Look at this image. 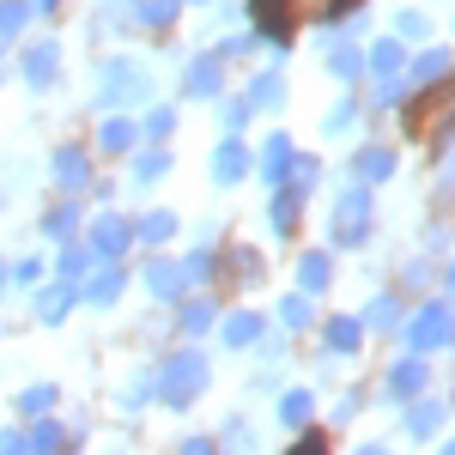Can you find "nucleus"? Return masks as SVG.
Here are the masks:
<instances>
[{
	"mask_svg": "<svg viewBox=\"0 0 455 455\" xmlns=\"http://www.w3.org/2000/svg\"><path fill=\"white\" fill-rule=\"evenodd\" d=\"M443 334H450V322H443V315H425L419 328H413V340H419V347H437Z\"/></svg>",
	"mask_w": 455,
	"mask_h": 455,
	"instance_id": "nucleus-9",
	"label": "nucleus"
},
{
	"mask_svg": "<svg viewBox=\"0 0 455 455\" xmlns=\"http://www.w3.org/2000/svg\"><path fill=\"white\" fill-rule=\"evenodd\" d=\"M158 171H164V158H158V152H146V158H140V171H134V176H140V182H152Z\"/></svg>",
	"mask_w": 455,
	"mask_h": 455,
	"instance_id": "nucleus-20",
	"label": "nucleus"
},
{
	"mask_svg": "<svg viewBox=\"0 0 455 455\" xmlns=\"http://www.w3.org/2000/svg\"><path fill=\"white\" fill-rule=\"evenodd\" d=\"M116 291H122V274H98V280H92V291H85V298H92V304H109V298H116Z\"/></svg>",
	"mask_w": 455,
	"mask_h": 455,
	"instance_id": "nucleus-12",
	"label": "nucleus"
},
{
	"mask_svg": "<svg viewBox=\"0 0 455 455\" xmlns=\"http://www.w3.org/2000/svg\"><path fill=\"white\" fill-rule=\"evenodd\" d=\"M285 419H291V425L310 419V395H285Z\"/></svg>",
	"mask_w": 455,
	"mask_h": 455,
	"instance_id": "nucleus-15",
	"label": "nucleus"
},
{
	"mask_svg": "<svg viewBox=\"0 0 455 455\" xmlns=\"http://www.w3.org/2000/svg\"><path fill=\"white\" fill-rule=\"evenodd\" d=\"M171 12H176V0H146V6H140L146 25H171Z\"/></svg>",
	"mask_w": 455,
	"mask_h": 455,
	"instance_id": "nucleus-13",
	"label": "nucleus"
},
{
	"mask_svg": "<svg viewBox=\"0 0 455 455\" xmlns=\"http://www.w3.org/2000/svg\"><path fill=\"white\" fill-rule=\"evenodd\" d=\"M225 340H237V347H243V340H255V322H249V315H237V322L225 328Z\"/></svg>",
	"mask_w": 455,
	"mask_h": 455,
	"instance_id": "nucleus-19",
	"label": "nucleus"
},
{
	"mask_svg": "<svg viewBox=\"0 0 455 455\" xmlns=\"http://www.w3.org/2000/svg\"><path fill=\"white\" fill-rule=\"evenodd\" d=\"M176 455H212V443H207V437H188V443H182Z\"/></svg>",
	"mask_w": 455,
	"mask_h": 455,
	"instance_id": "nucleus-22",
	"label": "nucleus"
},
{
	"mask_svg": "<svg viewBox=\"0 0 455 455\" xmlns=\"http://www.w3.org/2000/svg\"><path fill=\"white\" fill-rule=\"evenodd\" d=\"M328 280V261H322V255H310V267H304V285H322Z\"/></svg>",
	"mask_w": 455,
	"mask_h": 455,
	"instance_id": "nucleus-21",
	"label": "nucleus"
},
{
	"mask_svg": "<svg viewBox=\"0 0 455 455\" xmlns=\"http://www.w3.org/2000/svg\"><path fill=\"white\" fill-rule=\"evenodd\" d=\"M61 315H68V291H49L43 298V322H61Z\"/></svg>",
	"mask_w": 455,
	"mask_h": 455,
	"instance_id": "nucleus-16",
	"label": "nucleus"
},
{
	"mask_svg": "<svg viewBox=\"0 0 455 455\" xmlns=\"http://www.w3.org/2000/svg\"><path fill=\"white\" fill-rule=\"evenodd\" d=\"M25 12H31V0H0V36H12L25 25Z\"/></svg>",
	"mask_w": 455,
	"mask_h": 455,
	"instance_id": "nucleus-7",
	"label": "nucleus"
},
{
	"mask_svg": "<svg viewBox=\"0 0 455 455\" xmlns=\"http://www.w3.org/2000/svg\"><path fill=\"white\" fill-rule=\"evenodd\" d=\"M55 61H61V55H55V43L25 49V79H31V85H49V79H55Z\"/></svg>",
	"mask_w": 455,
	"mask_h": 455,
	"instance_id": "nucleus-2",
	"label": "nucleus"
},
{
	"mask_svg": "<svg viewBox=\"0 0 455 455\" xmlns=\"http://www.w3.org/2000/svg\"><path fill=\"white\" fill-rule=\"evenodd\" d=\"M49 407H55V388H49V383H36V388L19 395V413H25V419H43Z\"/></svg>",
	"mask_w": 455,
	"mask_h": 455,
	"instance_id": "nucleus-5",
	"label": "nucleus"
},
{
	"mask_svg": "<svg viewBox=\"0 0 455 455\" xmlns=\"http://www.w3.org/2000/svg\"><path fill=\"white\" fill-rule=\"evenodd\" d=\"M364 455H388V450H364Z\"/></svg>",
	"mask_w": 455,
	"mask_h": 455,
	"instance_id": "nucleus-24",
	"label": "nucleus"
},
{
	"mask_svg": "<svg viewBox=\"0 0 455 455\" xmlns=\"http://www.w3.org/2000/svg\"><path fill=\"white\" fill-rule=\"evenodd\" d=\"M104 146H109V152L134 146V122H104Z\"/></svg>",
	"mask_w": 455,
	"mask_h": 455,
	"instance_id": "nucleus-11",
	"label": "nucleus"
},
{
	"mask_svg": "<svg viewBox=\"0 0 455 455\" xmlns=\"http://www.w3.org/2000/svg\"><path fill=\"white\" fill-rule=\"evenodd\" d=\"M109 68H116L109 73V98H140L146 92V73L134 68V61H109Z\"/></svg>",
	"mask_w": 455,
	"mask_h": 455,
	"instance_id": "nucleus-3",
	"label": "nucleus"
},
{
	"mask_svg": "<svg viewBox=\"0 0 455 455\" xmlns=\"http://www.w3.org/2000/svg\"><path fill=\"white\" fill-rule=\"evenodd\" d=\"M0 455H31V443H25V431H0Z\"/></svg>",
	"mask_w": 455,
	"mask_h": 455,
	"instance_id": "nucleus-17",
	"label": "nucleus"
},
{
	"mask_svg": "<svg viewBox=\"0 0 455 455\" xmlns=\"http://www.w3.org/2000/svg\"><path fill=\"white\" fill-rule=\"evenodd\" d=\"M25 443H31V455H55V450H61V425H43V419H36Z\"/></svg>",
	"mask_w": 455,
	"mask_h": 455,
	"instance_id": "nucleus-6",
	"label": "nucleus"
},
{
	"mask_svg": "<svg viewBox=\"0 0 455 455\" xmlns=\"http://www.w3.org/2000/svg\"><path fill=\"white\" fill-rule=\"evenodd\" d=\"M122 243H128V225H122V219H98V231H92V249H104V255H116Z\"/></svg>",
	"mask_w": 455,
	"mask_h": 455,
	"instance_id": "nucleus-4",
	"label": "nucleus"
},
{
	"mask_svg": "<svg viewBox=\"0 0 455 455\" xmlns=\"http://www.w3.org/2000/svg\"><path fill=\"white\" fill-rule=\"evenodd\" d=\"M201 383H207V364H201L195 352H182V358L164 364V401H171V407H188V401L201 395Z\"/></svg>",
	"mask_w": 455,
	"mask_h": 455,
	"instance_id": "nucleus-1",
	"label": "nucleus"
},
{
	"mask_svg": "<svg viewBox=\"0 0 455 455\" xmlns=\"http://www.w3.org/2000/svg\"><path fill=\"white\" fill-rule=\"evenodd\" d=\"M85 267H92V249H68V255H61V274H85Z\"/></svg>",
	"mask_w": 455,
	"mask_h": 455,
	"instance_id": "nucleus-14",
	"label": "nucleus"
},
{
	"mask_svg": "<svg viewBox=\"0 0 455 455\" xmlns=\"http://www.w3.org/2000/svg\"><path fill=\"white\" fill-rule=\"evenodd\" d=\"M219 182H237V176H243V152H237V146H225V152H219Z\"/></svg>",
	"mask_w": 455,
	"mask_h": 455,
	"instance_id": "nucleus-10",
	"label": "nucleus"
},
{
	"mask_svg": "<svg viewBox=\"0 0 455 455\" xmlns=\"http://www.w3.org/2000/svg\"><path fill=\"white\" fill-rule=\"evenodd\" d=\"M55 176H61V182H85V158H79V152H61V158H55Z\"/></svg>",
	"mask_w": 455,
	"mask_h": 455,
	"instance_id": "nucleus-8",
	"label": "nucleus"
},
{
	"mask_svg": "<svg viewBox=\"0 0 455 455\" xmlns=\"http://www.w3.org/2000/svg\"><path fill=\"white\" fill-rule=\"evenodd\" d=\"M450 455H455V443H450Z\"/></svg>",
	"mask_w": 455,
	"mask_h": 455,
	"instance_id": "nucleus-25",
	"label": "nucleus"
},
{
	"mask_svg": "<svg viewBox=\"0 0 455 455\" xmlns=\"http://www.w3.org/2000/svg\"><path fill=\"white\" fill-rule=\"evenodd\" d=\"M152 285H158V291H164V298H171L176 285H182V274H176V267H152Z\"/></svg>",
	"mask_w": 455,
	"mask_h": 455,
	"instance_id": "nucleus-18",
	"label": "nucleus"
},
{
	"mask_svg": "<svg viewBox=\"0 0 455 455\" xmlns=\"http://www.w3.org/2000/svg\"><path fill=\"white\" fill-rule=\"evenodd\" d=\"M36 12H55V0H36Z\"/></svg>",
	"mask_w": 455,
	"mask_h": 455,
	"instance_id": "nucleus-23",
	"label": "nucleus"
}]
</instances>
